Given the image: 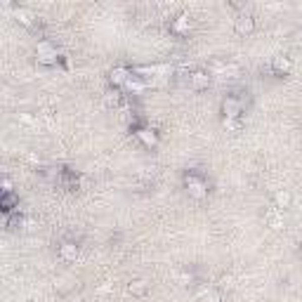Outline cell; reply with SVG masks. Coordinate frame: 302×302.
<instances>
[{
	"mask_svg": "<svg viewBox=\"0 0 302 302\" xmlns=\"http://www.w3.org/2000/svg\"><path fill=\"white\" fill-rule=\"evenodd\" d=\"M17 203H19V201H17L15 191H12V194H3V198H0V208H3L5 215H12V210H15Z\"/></svg>",
	"mask_w": 302,
	"mask_h": 302,
	"instance_id": "obj_15",
	"label": "cell"
},
{
	"mask_svg": "<svg viewBox=\"0 0 302 302\" xmlns=\"http://www.w3.org/2000/svg\"><path fill=\"white\" fill-rule=\"evenodd\" d=\"M15 19L26 29H33V24H36V15L29 8H15Z\"/></svg>",
	"mask_w": 302,
	"mask_h": 302,
	"instance_id": "obj_12",
	"label": "cell"
},
{
	"mask_svg": "<svg viewBox=\"0 0 302 302\" xmlns=\"http://www.w3.org/2000/svg\"><path fill=\"white\" fill-rule=\"evenodd\" d=\"M182 286H191V281H194V276H191V274H187V272H184V274H182Z\"/></svg>",
	"mask_w": 302,
	"mask_h": 302,
	"instance_id": "obj_23",
	"label": "cell"
},
{
	"mask_svg": "<svg viewBox=\"0 0 302 302\" xmlns=\"http://www.w3.org/2000/svg\"><path fill=\"white\" fill-rule=\"evenodd\" d=\"M265 220H267V224H269L272 229H281V227H283V213H281L279 208L269 210V213L265 215Z\"/></svg>",
	"mask_w": 302,
	"mask_h": 302,
	"instance_id": "obj_14",
	"label": "cell"
},
{
	"mask_svg": "<svg viewBox=\"0 0 302 302\" xmlns=\"http://www.w3.org/2000/svg\"><path fill=\"white\" fill-rule=\"evenodd\" d=\"M201 302H222V293L217 288H206L201 290Z\"/></svg>",
	"mask_w": 302,
	"mask_h": 302,
	"instance_id": "obj_18",
	"label": "cell"
},
{
	"mask_svg": "<svg viewBox=\"0 0 302 302\" xmlns=\"http://www.w3.org/2000/svg\"><path fill=\"white\" fill-rule=\"evenodd\" d=\"M121 99H123V94L116 90V87H111V90H107L104 92V104H107L109 109H116L118 104H121Z\"/></svg>",
	"mask_w": 302,
	"mask_h": 302,
	"instance_id": "obj_16",
	"label": "cell"
},
{
	"mask_svg": "<svg viewBox=\"0 0 302 302\" xmlns=\"http://www.w3.org/2000/svg\"><path fill=\"white\" fill-rule=\"evenodd\" d=\"M59 260H64V262H76L80 255V248L76 241H64V243L59 245Z\"/></svg>",
	"mask_w": 302,
	"mask_h": 302,
	"instance_id": "obj_8",
	"label": "cell"
},
{
	"mask_svg": "<svg viewBox=\"0 0 302 302\" xmlns=\"http://www.w3.org/2000/svg\"><path fill=\"white\" fill-rule=\"evenodd\" d=\"M189 87L196 90V92H203V90H208L210 87V73L208 71H191L189 73Z\"/></svg>",
	"mask_w": 302,
	"mask_h": 302,
	"instance_id": "obj_6",
	"label": "cell"
},
{
	"mask_svg": "<svg viewBox=\"0 0 302 302\" xmlns=\"http://www.w3.org/2000/svg\"><path fill=\"white\" fill-rule=\"evenodd\" d=\"M290 71H293V59L290 57L279 55V57L272 59V73L274 76H288Z\"/></svg>",
	"mask_w": 302,
	"mask_h": 302,
	"instance_id": "obj_9",
	"label": "cell"
},
{
	"mask_svg": "<svg viewBox=\"0 0 302 302\" xmlns=\"http://www.w3.org/2000/svg\"><path fill=\"white\" fill-rule=\"evenodd\" d=\"M184 189H187V194L191 196V198H196V201H201V198L208 196V182L196 173L184 175Z\"/></svg>",
	"mask_w": 302,
	"mask_h": 302,
	"instance_id": "obj_1",
	"label": "cell"
},
{
	"mask_svg": "<svg viewBox=\"0 0 302 302\" xmlns=\"http://www.w3.org/2000/svg\"><path fill=\"white\" fill-rule=\"evenodd\" d=\"M128 293L132 295V297H144V295L149 293V281L144 279H135L128 283Z\"/></svg>",
	"mask_w": 302,
	"mask_h": 302,
	"instance_id": "obj_13",
	"label": "cell"
},
{
	"mask_svg": "<svg viewBox=\"0 0 302 302\" xmlns=\"http://www.w3.org/2000/svg\"><path fill=\"white\" fill-rule=\"evenodd\" d=\"M272 201H274V208H279L281 213H283V210H288L290 206H293V194L286 191V189H279V191L274 194Z\"/></svg>",
	"mask_w": 302,
	"mask_h": 302,
	"instance_id": "obj_10",
	"label": "cell"
},
{
	"mask_svg": "<svg viewBox=\"0 0 302 302\" xmlns=\"http://www.w3.org/2000/svg\"><path fill=\"white\" fill-rule=\"evenodd\" d=\"M3 194H12V180H10V177L3 180Z\"/></svg>",
	"mask_w": 302,
	"mask_h": 302,
	"instance_id": "obj_22",
	"label": "cell"
},
{
	"mask_svg": "<svg viewBox=\"0 0 302 302\" xmlns=\"http://www.w3.org/2000/svg\"><path fill=\"white\" fill-rule=\"evenodd\" d=\"M144 87H146V80H142V78H137V76H132V78L128 80L125 90H130L132 94H139V92H144Z\"/></svg>",
	"mask_w": 302,
	"mask_h": 302,
	"instance_id": "obj_17",
	"label": "cell"
},
{
	"mask_svg": "<svg viewBox=\"0 0 302 302\" xmlns=\"http://www.w3.org/2000/svg\"><path fill=\"white\" fill-rule=\"evenodd\" d=\"M234 31H236V36H250L253 31H255V17L250 15V12H238L236 17H234Z\"/></svg>",
	"mask_w": 302,
	"mask_h": 302,
	"instance_id": "obj_4",
	"label": "cell"
},
{
	"mask_svg": "<svg viewBox=\"0 0 302 302\" xmlns=\"http://www.w3.org/2000/svg\"><path fill=\"white\" fill-rule=\"evenodd\" d=\"M135 137L139 139V142L146 146V149H156L159 146V132L151 128H137L135 130Z\"/></svg>",
	"mask_w": 302,
	"mask_h": 302,
	"instance_id": "obj_7",
	"label": "cell"
},
{
	"mask_svg": "<svg viewBox=\"0 0 302 302\" xmlns=\"http://www.w3.org/2000/svg\"><path fill=\"white\" fill-rule=\"evenodd\" d=\"M132 78V71H130L128 66H116V69H111V73H109V83H111V87H125L128 85V80Z\"/></svg>",
	"mask_w": 302,
	"mask_h": 302,
	"instance_id": "obj_5",
	"label": "cell"
},
{
	"mask_svg": "<svg viewBox=\"0 0 302 302\" xmlns=\"http://www.w3.org/2000/svg\"><path fill=\"white\" fill-rule=\"evenodd\" d=\"M222 125H224V130H229V132H238V130L243 128V125H241V118H238V121H222Z\"/></svg>",
	"mask_w": 302,
	"mask_h": 302,
	"instance_id": "obj_20",
	"label": "cell"
},
{
	"mask_svg": "<svg viewBox=\"0 0 302 302\" xmlns=\"http://www.w3.org/2000/svg\"><path fill=\"white\" fill-rule=\"evenodd\" d=\"M5 224H8V229H17V224H22V217H19V213H15V215H8Z\"/></svg>",
	"mask_w": 302,
	"mask_h": 302,
	"instance_id": "obj_21",
	"label": "cell"
},
{
	"mask_svg": "<svg viewBox=\"0 0 302 302\" xmlns=\"http://www.w3.org/2000/svg\"><path fill=\"white\" fill-rule=\"evenodd\" d=\"M234 276L231 274H224V276H220V283H217V290L222 293V290H234Z\"/></svg>",
	"mask_w": 302,
	"mask_h": 302,
	"instance_id": "obj_19",
	"label": "cell"
},
{
	"mask_svg": "<svg viewBox=\"0 0 302 302\" xmlns=\"http://www.w3.org/2000/svg\"><path fill=\"white\" fill-rule=\"evenodd\" d=\"M36 59L38 64H45V66H52L59 62V50L57 45H52L50 40H40L36 45Z\"/></svg>",
	"mask_w": 302,
	"mask_h": 302,
	"instance_id": "obj_3",
	"label": "cell"
},
{
	"mask_svg": "<svg viewBox=\"0 0 302 302\" xmlns=\"http://www.w3.org/2000/svg\"><path fill=\"white\" fill-rule=\"evenodd\" d=\"M189 29H191V19H189V15H177L173 19V24H170V31H173V33H177V36H184V33H189Z\"/></svg>",
	"mask_w": 302,
	"mask_h": 302,
	"instance_id": "obj_11",
	"label": "cell"
},
{
	"mask_svg": "<svg viewBox=\"0 0 302 302\" xmlns=\"http://www.w3.org/2000/svg\"><path fill=\"white\" fill-rule=\"evenodd\" d=\"M245 109V99L236 94H227L222 99V118L224 121H238Z\"/></svg>",
	"mask_w": 302,
	"mask_h": 302,
	"instance_id": "obj_2",
	"label": "cell"
}]
</instances>
